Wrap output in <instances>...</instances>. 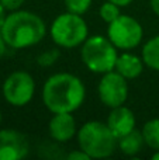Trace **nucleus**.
Returning <instances> with one entry per match:
<instances>
[{
	"label": "nucleus",
	"mask_w": 159,
	"mask_h": 160,
	"mask_svg": "<svg viewBox=\"0 0 159 160\" xmlns=\"http://www.w3.org/2000/svg\"><path fill=\"white\" fill-rule=\"evenodd\" d=\"M85 97L83 82L72 73H55L42 87V101L52 114L73 112L83 104Z\"/></svg>",
	"instance_id": "nucleus-1"
},
{
	"label": "nucleus",
	"mask_w": 159,
	"mask_h": 160,
	"mask_svg": "<svg viewBox=\"0 0 159 160\" xmlns=\"http://www.w3.org/2000/svg\"><path fill=\"white\" fill-rule=\"evenodd\" d=\"M58 55H59L58 51H48V52L38 56V63L41 66H49L58 59Z\"/></svg>",
	"instance_id": "nucleus-18"
},
{
	"label": "nucleus",
	"mask_w": 159,
	"mask_h": 160,
	"mask_svg": "<svg viewBox=\"0 0 159 160\" xmlns=\"http://www.w3.org/2000/svg\"><path fill=\"white\" fill-rule=\"evenodd\" d=\"M49 135L56 142H68L76 135V121L72 112H56L48 125Z\"/></svg>",
	"instance_id": "nucleus-11"
},
{
	"label": "nucleus",
	"mask_w": 159,
	"mask_h": 160,
	"mask_svg": "<svg viewBox=\"0 0 159 160\" xmlns=\"http://www.w3.org/2000/svg\"><path fill=\"white\" fill-rule=\"evenodd\" d=\"M78 143L90 159H104L114 153L117 138L109 125L100 121H90L82 125L78 132Z\"/></svg>",
	"instance_id": "nucleus-3"
},
{
	"label": "nucleus",
	"mask_w": 159,
	"mask_h": 160,
	"mask_svg": "<svg viewBox=\"0 0 159 160\" xmlns=\"http://www.w3.org/2000/svg\"><path fill=\"white\" fill-rule=\"evenodd\" d=\"M109 2H113V3H115L117 6H120V7H126V6H128V4H131L134 0H109Z\"/></svg>",
	"instance_id": "nucleus-23"
},
{
	"label": "nucleus",
	"mask_w": 159,
	"mask_h": 160,
	"mask_svg": "<svg viewBox=\"0 0 159 160\" xmlns=\"http://www.w3.org/2000/svg\"><path fill=\"white\" fill-rule=\"evenodd\" d=\"M51 38L61 48H75L87 39V24L80 14L64 13L51 24Z\"/></svg>",
	"instance_id": "nucleus-5"
},
{
	"label": "nucleus",
	"mask_w": 159,
	"mask_h": 160,
	"mask_svg": "<svg viewBox=\"0 0 159 160\" xmlns=\"http://www.w3.org/2000/svg\"><path fill=\"white\" fill-rule=\"evenodd\" d=\"M0 3L3 4V7L8 11H16L18 10L20 7L23 6L24 0H0Z\"/></svg>",
	"instance_id": "nucleus-19"
},
{
	"label": "nucleus",
	"mask_w": 159,
	"mask_h": 160,
	"mask_svg": "<svg viewBox=\"0 0 159 160\" xmlns=\"http://www.w3.org/2000/svg\"><path fill=\"white\" fill-rule=\"evenodd\" d=\"M144 65L145 63H144L142 58L131 52H124L123 55H118L114 70L120 73L121 76H124L127 80H130L138 78L142 73Z\"/></svg>",
	"instance_id": "nucleus-12"
},
{
	"label": "nucleus",
	"mask_w": 159,
	"mask_h": 160,
	"mask_svg": "<svg viewBox=\"0 0 159 160\" xmlns=\"http://www.w3.org/2000/svg\"><path fill=\"white\" fill-rule=\"evenodd\" d=\"M144 31L141 24L135 18L121 14L118 18L111 21L107 28V37L117 49L131 51L138 47L142 39Z\"/></svg>",
	"instance_id": "nucleus-6"
},
{
	"label": "nucleus",
	"mask_w": 159,
	"mask_h": 160,
	"mask_svg": "<svg viewBox=\"0 0 159 160\" xmlns=\"http://www.w3.org/2000/svg\"><path fill=\"white\" fill-rule=\"evenodd\" d=\"M92 0H65L66 10L75 14H85L90 8Z\"/></svg>",
	"instance_id": "nucleus-17"
},
{
	"label": "nucleus",
	"mask_w": 159,
	"mask_h": 160,
	"mask_svg": "<svg viewBox=\"0 0 159 160\" xmlns=\"http://www.w3.org/2000/svg\"><path fill=\"white\" fill-rule=\"evenodd\" d=\"M99 13H100L101 20H103V21H106L107 24H110L111 21H114L115 18H118V17L121 16L120 6H117L115 3H113V2H109V0H107L106 3H103V4H101Z\"/></svg>",
	"instance_id": "nucleus-16"
},
{
	"label": "nucleus",
	"mask_w": 159,
	"mask_h": 160,
	"mask_svg": "<svg viewBox=\"0 0 159 160\" xmlns=\"http://www.w3.org/2000/svg\"><path fill=\"white\" fill-rule=\"evenodd\" d=\"M97 93L101 102L106 107L115 108L124 105V102L128 98L127 79L115 70L104 73L100 79V83H99Z\"/></svg>",
	"instance_id": "nucleus-8"
},
{
	"label": "nucleus",
	"mask_w": 159,
	"mask_h": 160,
	"mask_svg": "<svg viewBox=\"0 0 159 160\" xmlns=\"http://www.w3.org/2000/svg\"><path fill=\"white\" fill-rule=\"evenodd\" d=\"M106 124L109 125L110 131L114 133L115 138L120 139L135 129V115L126 105H120V107L111 108V112L109 114Z\"/></svg>",
	"instance_id": "nucleus-10"
},
{
	"label": "nucleus",
	"mask_w": 159,
	"mask_h": 160,
	"mask_svg": "<svg viewBox=\"0 0 159 160\" xmlns=\"http://www.w3.org/2000/svg\"><path fill=\"white\" fill-rule=\"evenodd\" d=\"M145 145L154 150H159V118L149 119L141 129Z\"/></svg>",
	"instance_id": "nucleus-15"
},
{
	"label": "nucleus",
	"mask_w": 159,
	"mask_h": 160,
	"mask_svg": "<svg viewBox=\"0 0 159 160\" xmlns=\"http://www.w3.org/2000/svg\"><path fill=\"white\" fill-rule=\"evenodd\" d=\"M47 32L45 22L38 14L27 10L11 11L6 17V21L0 34L6 44L13 49H24L42 41Z\"/></svg>",
	"instance_id": "nucleus-2"
},
{
	"label": "nucleus",
	"mask_w": 159,
	"mask_h": 160,
	"mask_svg": "<svg viewBox=\"0 0 159 160\" xmlns=\"http://www.w3.org/2000/svg\"><path fill=\"white\" fill-rule=\"evenodd\" d=\"M141 58L148 68L159 72V35L151 38L144 45Z\"/></svg>",
	"instance_id": "nucleus-14"
},
{
	"label": "nucleus",
	"mask_w": 159,
	"mask_h": 160,
	"mask_svg": "<svg viewBox=\"0 0 159 160\" xmlns=\"http://www.w3.org/2000/svg\"><path fill=\"white\" fill-rule=\"evenodd\" d=\"M152 159H154V160H159V150H155V153H154V156H152Z\"/></svg>",
	"instance_id": "nucleus-25"
},
{
	"label": "nucleus",
	"mask_w": 159,
	"mask_h": 160,
	"mask_svg": "<svg viewBox=\"0 0 159 160\" xmlns=\"http://www.w3.org/2000/svg\"><path fill=\"white\" fill-rule=\"evenodd\" d=\"M6 8L3 7V4L0 3V31H2V28H3V24H4V21H6Z\"/></svg>",
	"instance_id": "nucleus-22"
},
{
	"label": "nucleus",
	"mask_w": 159,
	"mask_h": 160,
	"mask_svg": "<svg viewBox=\"0 0 159 160\" xmlns=\"http://www.w3.org/2000/svg\"><path fill=\"white\" fill-rule=\"evenodd\" d=\"M145 143L144 141L142 132L138 131H131L130 133L124 135L123 138L117 139V145L120 148V150L127 156H135L142 150V146Z\"/></svg>",
	"instance_id": "nucleus-13"
},
{
	"label": "nucleus",
	"mask_w": 159,
	"mask_h": 160,
	"mask_svg": "<svg viewBox=\"0 0 159 160\" xmlns=\"http://www.w3.org/2000/svg\"><path fill=\"white\" fill-rule=\"evenodd\" d=\"M30 152L25 135L14 129H0V160H20Z\"/></svg>",
	"instance_id": "nucleus-9"
},
{
	"label": "nucleus",
	"mask_w": 159,
	"mask_h": 160,
	"mask_svg": "<svg viewBox=\"0 0 159 160\" xmlns=\"http://www.w3.org/2000/svg\"><path fill=\"white\" fill-rule=\"evenodd\" d=\"M66 159H68V160H89L90 156L87 155L85 150L79 149V150H73V152L68 153Z\"/></svg>",
	"instance_id": "nucleus-20"
},
{
	"label": "nucleus",
	"mask_w": 159,
	"mask_h": 160,
	"mask_svg": "<svg viewBox=\"0 0 159 160\" xmlns=\"http://www.w3.org/2000/svg\"><path fill=\"white\" fill-rule=\"evenodd\" d=\"M7 47H8V45L6 44V41H4V38H3V35L0 34V59L4 56L6 51H7Z\"/></svg>",
	"instance_id": "nucleus-21"
},
{
	"label": "nucleus",
	"mask_w": 159,
	"mask_h": 160,
	"mask_svg": "<svg viewBox=\"0 0 159 160\" xmlns=\"http://www.w3.org/2000/svg\"><path fill=\"white\" fill-rule=\"evenodd\" d=\"M151 8L156 16H159V0H151Z\"/></svg>",
	"instance_id": "nucleus-24"
},
{
	"label": "nucleus",
	"mask_w": 159,
	"mask_h": 160,
	"mask_svg": "<svg viewBox=\"0 0 159 160\" xmlns=\"http://www.w3.org/2000/svg\"><path fill=\"white\" fill-rule=\"evenodd\" d=\"M2 119H3V117H2V111H0V125H2Z\"/></svg>",
	"instance_id": "nucleus-26"
},
{
	"label": "nucleus",
	"mask_w": 159,
	"mask_h": 160,
	"mask_svg": "<svg viewBox=\"0 0 159 160\" xmlns=\"http://www.w3.org/2000/svg\"><path fill=\"white\" fill-rule=\"evenodd\" d=\"M35 83L30 73L17 70L3 83V97L13 107H24L33 100Z\"/></svg>",
	"instance_id": "nucleus-7"
},
{
	"label": "nucleus",
	"mask_w": 159,
	"mask_h": 160,
	"mask_svg": "<svg viewBox=\"0 0 159 160\" xmlns=\"http://www.w3.org/2000/svg\"><path fill=\"white\" fill-rule=\"evenodd\" d=\"M80 56L85 66L93 73L104 75L111 72L117 62V48L114 47L109 37L93 35L87 37L80 49Z\"/></svg>",
	"instance_id": "nucleus-4"
}]
</instances>
